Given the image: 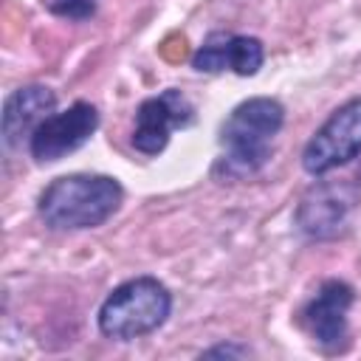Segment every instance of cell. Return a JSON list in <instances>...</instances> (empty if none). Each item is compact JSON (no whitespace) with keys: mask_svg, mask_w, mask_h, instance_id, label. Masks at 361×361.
<instances>
[{"mask_svg":"<svg viewBox=\"0 0 361 361\" xmlns=\"http://www.w3.org/2000/svg\"><path fill=\"white\" fill-rule=\"evenodd\" d=\"M355 302V290L341 279H327L302 310V324L316 344L338 350L347 341V316Z\"/></svg>","mask_w":361,"mask_h":361,"instance_id":"obj_7","label":"cell"},{"mask_svg":"<svg viewBox=\"0 0 361 361\" xmlns=\"http://www.w3.org/2000/svg\"><path fill=\"white\" fill-rule=\"evenodd\" d=\"M350 206H353V195H347L344 186L319 183L302 197L296 223L307 237H333L341 231Z\"/></svg>","mask_w":361,"mask_h":361,"instance_id":"obj_10","label":"cell"},{"mask_svg":"<svg viewBox=\"0 0 361 361\" xmlns=\"http://www.w3.org/2000/svg\"><path fill=\"white\" fill-rule=\"evenodd\" d=\"M172 313V293L155 276H135L107 293L99 307V330L116 341L155 333Z\"/></svg>","mask_w":361,"mask_h":361,"instance_id":"obj_3","label":"cell"},{"mask_svg":"<svg viewBox=\"0 0 361 361\" xmlns=\"http://www.w3.org/2000/svg\"><path fill=\"white\" fill-rule=\"evenodd\" d=\"M361 152V96L336 107L327 121L310 135L302 149V166L307 175H324L350 164Z\"/></svg>","mask_w":361,"mask_h":361,"instance_id":"obj_4","label":"cell"},{"mask_svg":"<svg viewBox=\"0 0 361 361\" xmlns=\"http://www.w3.org/2000/svg\"><path fill=\"white\" fill-rule=\"evenodd\" d=\"M48 11L65 20H87L96 14V0H45Z\"/></svg>","mask_w":361,"mask_h":361,"instance_id":"obj_11","label":"cell"},{"mask_svg":"<svg viewBox=\"0 0 361 361\" xmlns=\"http://www.w3.org/2000/svg\"><path fill=\"white\" fill-rule=\"evenodd\" d=\"M285 124V107L271 96L240 102L220 127V158L212 175L220 180H243L257 175L274 152V138Z\"/></svg>","mask_w":361,"mask_h":361,"instance_id":"obj_1","label":"cell"},{"mask_svg":"<svg viewBox=\"0 0 361 361\" xmlns=\"http://www.w3.org/2000/svg\"><path fill=\"white\" fill-rule=\"evenodd\" d=\"M195 121L192 102L169 87L158 96H149L135 110V130H133V147L144 155H158L169 144V133L175 127H189Z\"/></svg>","mask_w":361,"mask_h":361,"instance_id":"obj_6","label":"cell"},{"mask_svg":"<svg viewBox=\"0 0 361 361\" xmlns=\"http://www.w3.org/2000/svg\"><path fill=\"white\" fill-rule=\"evenodd\" d=\"M99 127V110L90 102H73L62 113H51L28 138V152L37 164H54L76 152Z\"/></svg>","mask_w":361,"mask_h":361,"instance_id":"obj_5","label":"cell"},{"mask_svg":"<svg viewBox=\"0 0 361 361\" xmlns=\"http://www.w3.org/2000/svg\"><path fill=\"white\" fill-rule=\"evenodd\" d=\"M262 59H265V48L257 37L214 31L195 51L192 68L200 71V73L234 71L237 76H254L262 68Z\"/></svg>","mask_w":361,"mask_h":361,"instance_id":"obj_8","label":"cell"},{"mask_svg":"<svg viewBox=\"0 0 361 361\" xmlns=\"http://www.w3.org/2000/svg\"><path fill=\"white\" fill-rule=\"evenodd\" d=\"M251 350L248 347H234V344H220V347H212L206 350L203 355H248Z\"/></svg>","mask_w":361,"mask_h":361,"instance_id":"obj_12","label":"cell"},{"mask_svg":"<svg viewBox=\"0 0 361 361\" xmlns=\"http://www.w3.org/2000/svg\"><path fill=\"white\" fill-rule=\"evenodd\" d=\"M124 200V189L110 175L73 172L51 180L39 195V217L56 231H82L107 223Z\"/></svg>","mask_w":361,"mask_h":361,"instance_id":"obj_2","label":"cell"},{"mask_svg":"<svg viewBox=\"0 0 361 361\" xmlns=\"http://www.w3.org/2000/svg\"><path fill=\"white\" fill-rule=\"evenodd\" d=\"M56 107V93L45 85H23L6 96L3 104V141L6 147H20L23 138L39 127Z\"/></svg>","mask_w":361,"mask_h":361,"instance_id":"obj_9","label":"cell"}]
</instances>
